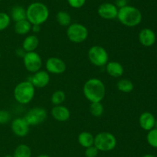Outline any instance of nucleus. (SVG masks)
I'll list each match as a JSON object with an SVG mask.
<instances>
[{"label":"nucleus","mask_w":157,"mask_h":157,"mask_svg":"<svg viewBox=\"0 0 157 157\" xmlns=\"http://www.w3.org/2000/svg\"><path fill=\"white\" fill-rule=\"evenodd\" d=\"M83 93L90 103L102 102L106 95L105 85L100 78H90L84 84Z\"/></svg>","instance_id":"obj_1"},{"label":"nucleus","mask_w":157,"mask_h":157,"mask_svg":"<svg viewBox=\"0 0 157 157\" xmlns=\"http://www.w3.org/2000/svg\"><path fill=\"white\" fill-rule=\"evenodd\" d=\"M50 12L45 4L40 2H35L26 9V19L32 25L41 26L48 21Z\"/></svg>","instance_id":"obj_2"},{"label":"nucleus","mask_w":157,"mask_h":157,"mask_svg":"<svg viewBox=\"0 0 157 157\" xmlns=\"http://www.w3.org/2000/svg\"><path fill=\"white\" fill-rule=\"evenodd\" d=\"M117 18L123 26L132 28L140 24L143 20V15L138 8L127 5L119 9Z\"/></svg>","instance_id":"obj_3"},{"label":"nucleus","mask_w":157,"mask_h":157,"mask_svg":"<svg viewBox=\"0 0 157 157\" xmlns=\"http://www.w3.org/2000/svg\"><path fill=\"white\" fill-rule=\"evenodd\" d=\"M36 88L29 80L20 82L15 86L13 90V96L17 103L27 105L33 100Z\"/></svg>","instance_id":"obj_4"},{"label":"nucleus","mask_w":157,"mask_h":157,"mask_svg":"<svg viewBox=\"0 0 157 157\" xmlns=\"http://www.w3.org/2000/svg\"><path fill=\"white\" fill-rule=\"evenodd\" d=\"M117 140L113 133L109 132H101L94 136V146L101 152H110L116 148Z\"/></svg>","instance_id":"obj_5"},{"label":"nucleus","mask_w":157,"mask_h":157,"mask_svg":"<svg viewBox=\"0 0 157 157\" xmlns=\"http://www.w3.org/2000/svg\"><path fill=\"white\" fill-rule=\"evenodd\" d=\"M66 35L67 38L71 42L75 44L83 43L87 40L89 32L87 28L84 25L78 22L71 23L67 26L66 30Z\"/></svg>","instance_id":"obj_6"},{"label":"nucleus","mask_w":157,"mask_h":157,"mask_svg":"<svg viewBox=\"0 0 157 157\" xmlns=\"http://www.w3.org/2000/svg\"><path fill=\"white\" fill-rule=\"evenodd\" d=\"M87 57L94 66L97 67H103L109 62V54L104 47L101 46H91L87 52Z\"/></svg>","instance_id":"obj_7"},{"label":"nucleus","mask_w":157,"mask_h":157,"mask_svg":"<svg viewBox=\"0 0 157 157\" xmlns=\"http://www.w3.org/2000/svg\"><path fill=\"white\" fill-rule=\"evenodd\" d=\"M22 58L25 68L30 73L33 74L41 69L42 58L36 51L25 52Z\"/></svg>","instance_id":"obj_8"},{"label":"nucleus","mask_w":157,"mask_h":157,"mask_svg":"<svg viewBox=\"0 0 157 157\" xmlns=\"http://www.w3.org/2000/svg\"><path fill=\"white\" fill-rule=\"evenodd\" d=\"M48 117L47 111L42 107H34L29 109L24 116L30 126H38L46 120Z\"/></svg>","instance_id":"obj_9"},{"label":"nucleus","mask_w":157,"mask_h":157,"mask_svg":"<svg viewBox=\"0 0 157 157\" xmlns=\"http://www.w3.org/2000/svg\"><path fill=\"white\" fill-rule=\"evenodd\" d=\"M45 69L49 74L61 75L67 69L65 62L58 57H50L45 62Z\"/></svg>","instance_id":"obj_10"},{"label":"nucleus","mask_w":157,"mask_h":157,"mask_svg":"<svg viewBox=\"0 0 157 157\" xmlns=\"http://www.w3.org/2000/svg\"><path fill=\"white\" fill-rule=\"evenodd\" d=\"M118 10L119 9L115 6L114 3L104 2L98 7V14L103 19L113 20L117 17Z\"/></svg>","instance_id":"obj_11"},{"label":"nucleus","mask_w":157,"mask_h":157,"mask_svg":"<svg viewBox=\"0 0 157 157\" xmlns=\"http://www.w3.org/2000/svg\"><path fill=\"white\" fill-rule=\"evenodd\" d=\"M11 129L16 136L25 137L30 131V126L24 117H18L14 119L11 123Z\"/></svg>","instance_id":"obj_12"},{"label":"nucleus","mask_w":157,"mask_h":157,"mask_svg":"<svg viewBox=\"0 0 157 157\" xmlns=\"http://www.w3.org/2000/svg\"><path fill=\"white\" fill-rule=\"evenodd\" d=\"M50 74L46 70H39L35 73L32 74L29 78V81L31 82L35 88H44L48 86L50 83Z\"/></svg>","instance_id":"obj_13"},{"label":"nucleus","mask_w":157,"mask_h":157,"mask_svg":"<svg viewBox=\"0 0 157 157\" xmlns=\"http://www.w3.org/2000/svg\"><path fill=\"white\" fill-rule=\"evenodd\" d=\"M140 43L145 47H151L156 43V35L154 31L150 28L141 29L138 35Z\"/></svg>","instance_id":"obj_14"},{"label":"nucleus","mask_w":157,"mask_h":157,"mask_svg":"<svg viewBox=\"0 0 157 157\" xmlns=\"http://www.w3.org/2000/svg\"><path fill=\"white\" fill-rule=\"evenodd\" d=\"M51 115L56 121L64 123L70 119L71 112L68 108L64 105H58L54 106L51 110Z\"/></svg>","instance_id":"obj_15"},{"label":"nucleus","mask_w":157,"mask_h":157,"mask_svg":"<svg viewBox=\"0 0 157 157\" xmlns=\"http://www.w3.org/2000/svg\"><path fill=\"white\" fill-rule=\"evenodd\" d=\"M104 67L107 75L113 78H121L124 75V68L119 62L109 61Z\"/></svg>","instance_id":"obj_16"},{"label":"nucleus","mask_w":157,"mask_h":157,"mask_svg":"<svg viewBox=\"0 0 157 157\" xmlns=\"http://www.w3.org/2000/svg\"><path fill=\"white\" fill-rule=\"evenodd\" d=\"M156 119L154 115L150 112H144L139 117V124L142 129L150 131L155 127Z\"/></svg>","instance_id":"obj_17"},{"label":"nucleus","mask_w":157,"mask_h":157,"mask_svg":"<svg viewBox=\"0 0 157 157\" xmlns=\"http://www.w3.org/2000/svg\"><path fill=\"white\" fill-rule=\"evenodd\" d=\"M39 45V39L35 35H27L21 44V48L25 52H35Z\"/></svg>","instance_id":"obj_18"},{"label":"nucleus","mask_w":157,"mask_h":157,"mask_svg":"<svg viewBox=\"0 0 157 157\" xmlns=\"http://www.w3.org/2000/svg\"><path fill=\"white\" fill-rule=\"evenodd\" d=\"M32 25L27 19L16 22L14 25V31L19 35H27L32 31Z\"/></svg>","instance_id":"obj_19"},{"label":"nucleus","mask_w":157,"mask_h":157,"mask_svg":"<svg viewBox=\"0 0 157 157\" xmlns=\"http://www.w3.org/2000/svg\"><path fill=\"white\" fill-rule=\"evenodd\" d=\"M78 142L80 146H82L83 148L89 147V146H94V135L90 132L87 131H84L81 132L78 136Z\"/></svg>","instance_id":"obj_20"},{"label":"nucleus","mask_w":157,"mask_h":157,"mask_svg":"<svg viewBox=\"0 0 157 157\" xmlns=\"http://www.w3.org/2000/svg\"><path fill=\"white\" fill-rule=\"evenodd\" d=\"M10 18L15 22L26 19V9L21 6H15L10 11Z\"/></svg>","instance_id":"obj_21"},{"label":"nucleus","mask_w":157,"mask_h":157,"mask_svg":"<svg viewBox=\"0 0 157 157\" xmlns=\"http://www.w3.org/2000/svg\"><path fill=\"white\" fill-rule=\"evenodd\" d=\"M117 88L120 92L130 93L134 89V85L133 82L128 78H121L117 83Z\"/></svg>","instance_id":"obj_22"},{"label":"nucleus","mask_w":157,"mask_h":157,"mask_svg":"<svg viewBox=\"0 0 157 157\" xmlns=\"http://www.w3.org/2000/svg\"><path fill=\"white\" fill-rule=\"evenodd\" d=\"M13 157H32V149L28 145L19 144L14 150Z\"/></svg>","instance_id":"obj_23"},{"label":"nucleus","mask_w":157,"mask_h":157,"mask_svg":"<svg viewBox=\"0 0 157 157\" xmlns=\"http://www.w3.org/2000/svg\"><path fill=\"white\" fill-rule=\"evenodd\" d=\"M56 21L60 26L67 27L72 23V18L67 12L59 11L56 15Z\"/></svg>","instance_id":"obj_24"},{"label":"nucleus","mask_w":157,"mask_h":157,"mask_svg":"<svg viewBox=\"0 0 157 157\" xmlns=\"http://www.w3.org/2000/svg\"><path fill=\"white\" fill-rule=\"evenodd\" d=\"M66 99V94L63 90H55L51 96V103L53 106L62 105Z\"/></svg>","instance_id":"obj_25"},{"label":"nucleus","mask_w":157,"mask_h":157,"mask_svg":"<svg viewBox=\"0 0 157 157\" xmlns=\"http://www.w3.org/2000/svg\"><path fill=\"white\" fill-rule=\"evenodd\" d=\"M90 112L94 117H101L104 114V105L101 103V102H98V103H90Z\"/></svg>","instance_id":"obj_26"},{"label":"nucleus","mask_w":157,"mask_h":157,"mask_svg":"<svg viewBox=\"0 0 157 157\" xmlns=\"http://www.w3.org/2000/svg\"><path fill=\"white\" fill-rule=\"evenodd\" d=\"M147 143L151 147L157 149V129L153 128L151 130L148 131L147 134Z\"/></svg>","instance_id":"obj_27"},{"label":"nucleus","mask_w":157,"mask_h":157,"mask_svg":"<svg viewBox=\"0 0 157 157\" xmlns=\"http://www.w3.org/2000/svg\"><path fill=\"white\" fill-rule=\"evenodd\" d=\"M10 15L4 12H0V32L4 31L10 26Z\"/></svg>","instance_id":"obj_28"},{"label":"nucleus","mask_w":157,"mask_h":157,"mask_svg":"<svg viewBox=\"0 0 157 157\" xmlns=\"http://www.w3.org/2000/svg\"><path fill=\"white\" fill-rule=\"evenodd\" d=\"M11 120V114L9 111L0 109V125H4Z\"/></svg>","instance_id":"obj_29"},{"label":"nucleus","mask_w":157,"mask_h":157,"mask_svg":"<svg viewBox=\"0 0 157 157\" xmlns=\"http://www.w3.org/2000/svg\"><path fill=\"white\" fill-rule=\"evenodd\" d=\"M67 4L75 9H81L85 5L86 0H67Z\"/></svg>","instance_id":"obj_30"},{"label":"nucleus","mask_w":157,"mask_h":157,"mask_svg":"<svg viewBox=\"0 0 157 157\" xmlns=\"http://www.w3.org/2000/svg\"><path fill=\"white\" fill-rule=\"evenodd\" d=\"M98 152H99L98 149L94 146H91L86 148L84 155L86 157H97L98 155Z\"/></svg>","instance_id":"obj_31"},{"label":"nucleus","mask_w":157,"mask_h":157,"mask_svg":"<svg viewBox=\"0 0 157 157\" xmlns=\"http://www.w3.org/2000/svg\"><path fill=\"white\" fill-rule=\"evenodd\" d=\"M127 0H116L115 1V6L118 8V9H121V8L124 7V6H127Z\"/></svg>","instance_id":"obj_32"},{"label":"nucleus","mask_w":157,"mask_h":157,"mask_svg":"<svg viewBox=\"0 0 157 157\" xmlns=\"http://www.w3.org/2000/svg\"><path fill=\"white\" fill-rule=\"evenodd\" d=\"M41 31V26L39 25H32V32L37 34Z\"/></svg>","instance_id":"obj_33"},{"label":"nucleus","mask_w":157,"mask_h":157,"mask_svg":"<svg viewBox=\"0 0 157 157\" xmlns=\"http://www.w3.org/2000/svg\"><path fill=\"white\" fill-rule=\"evenodd\" d=\"M142 157H156V155H153V154H145V155H143Z\"/></svg>","instance_id":"obj_34"},{"label":"nucleus","mask_w":157,"mask_h":157,"mask_svg":"<svg viewBox=\"0 0 157 157\" xmlns=\"http://www.w3.org/2000/svg\"><path fill=\"white\" fill-rule=\"evenodd\" d=\"M36 157H50L48 155H47V154H41V155H38V156Z\"/></svg>","instance_id":"obj_35"},{"label":"nucleus","mask_w":157,"mask_h":157,"mask_svg":"<svg viewBox=\"0 0 157 157\" xmlns=\"http://www.w3.org/2000/svg\"><path fill=\"white\" fill-rule=\"evenodd\" d=\"M3 157H13V155H9V154H8V155H4V156H3Z\"/></svg>","instance_id":"obj_36"},{"label":"nucleus","mask_w":157,"mask_h":157,"mask_svg":"<svg viewBox=\"0 0 157 157\" xmlns=\"http://www.w3.org/2000/svg\"><path fill=\"white\" fill-rule=\"evenodd\" d=\"M154 128H156V129H157V119H156V123H155V127Z\"/></svg>","instance_id":"obj_37"},{"label":"nucleus","mask_w":157,"mask_h":157,"mask_svg":"<svg viewBox=\"0 0 157 157\" xmlns=\"http://www.w3.org/2000/svg\"><path fill=\"white\" fill-rule=\"evenodd\" d=\"M0 58H1V52H0Z\"/></svg>","instance_id":"obj_38"},{"label":"nucleus","mask_w":157,"mask_h":157,"mask_svg":"<svg viewBox=\"0 0 157 157\" xmlns=\"http://www.w3.org/2000/svg\"><path fill=\"white\" fill-rule=\"evenodd\" d=\"M156 58H157V52H156Z\"/></svg>","instance_id":"obj_39"},{"label":"nucleus","mask_w":157,"mask_h":157,"mask_svg":"<svg viewBox=\"0 0 157 157\" xmlns=\"http://www.w3.org/2000/svg\"><path fill=\"white\" fill-rule=\"evenodd\" d=\"M1 1H2V0H0V2H1Z\"/></svg>","instance_id":"obj_40"}]
</instances>
